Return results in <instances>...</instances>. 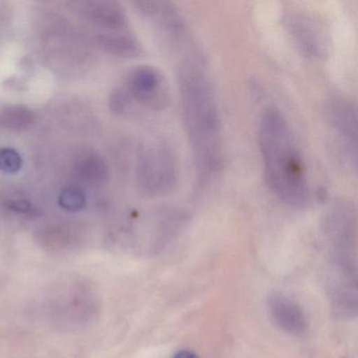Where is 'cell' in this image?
Segmentation results:
<instances>
[{
  "label": "cell",
  "mask_w": 358,
  "mask_h": 358,
  "mask_svg": "<svg viewBox=\"0 0 358 358\" xmlns=\"http://www.w3.org/2000/svg\"><path fill=\"white\" fill-rule=\"evenodd\" d=\"M96 43L104 52L117 57H138L143 53L141 43L129 30L98 34Z\"/></svg>",
  "instance_id": "12"
},
{
  "label": "cell",
  "mask_w": 358,
  "mask_h": 358,
  "mask_svg": "<svg viewBox=\"0 0 358 358\" xmlns=\"http://www.w3.org/2000/svg\"><path fill=\"white\" fill-rule=\"evenodd\" d=\"M5 206L8 210L29 219H36L41 215V211L26 199H11L6 201Z\"/></svg>",
  "instance_id": "17"
},
{
  "label": "cell",
  "mask_w": 358,
  "mask_h": 358,
  "mask_svg": "<svg viewBox=\"0 0 358 358\" xmlns=\"http://www.w3.org/2000/svg\"><path fill=\"white\" fill-rule=\"evenodd\" d=\"M327 117L335 135L343 144V150L355 164L357 152V113L355 106L345 98H332L327 104Z\"/></svg>",
  "instance_id": "8"
},
{
  "label": "cell",
  "mask_w": 358,
  "mask_h": 358,
  "mask_svg": "<svg viewBox=\"0 0 358 358\" xmlns=\"http://www.w3.org/2000/svg\"><path fill=\"white\" fill-rule=\"evenodd\" d=\"M268 312L278 328L291 335L305 334L307 316L301 306L282 292H272L267 299Z\"/></svg>",
  "instance_id": "10"
},
{
  "label": "cell",
  "mask_w": 358,
  "mask_h": 358,
  "mask_svg": "<svg viewBox=\"0 0 358 358\" xmlns=\"http://www.w3.org/2000/svg\"><path fill=\"white\" fill-rule=\"evenodd\" d=\"M259 148L264 178L270 192L295 208L310 201V184L305 161L284 115L268 108L259 121Z\"/></svg>",
  "instance_id": "2"
},
{
  "label": "cell",
  "mask_w": 358,
  "mask_h": 358,
  "mask_svg": "<svg viewBox=\"0 0 358 358\" xmlns=\"http://www.w3.org/2000/svg\"><path fill=\"white\" fill-rule=\"evenodd\" d=\"M58 204L60 208L69 213H78L83 210L87 204V198L85 192L80 188L66 187L60 192L58 198Z\"/></svg>",
  "instance_id": "15"
},
{
  "label": "cell",
  "mask_w": 358,
  "mask_h": 358,
  "mask_svg": "<svg viewBox=\"0 0 358 358\" xmlns=\"http://www.w3.org/2000/svg\"><path fill=\"white\" fill-rule=\"evenodd\" d=\"M36 116L30 108L11 104L0 108V127L10 131H27L34 125Z\"/></svg>",
  "instance_id": "14"
},
{
  "label": "cell",
  "mask_w": 358,
  "mask_h": 358,
  "mask_svg": "<svg viewBox=\"0 0 358 358\" xmlns=\"http://www.w3.org/2000/svg\"><path fill=\"white\" fill-rule=\"evenodd\" d=\"M173 358H199V356L190 350H182V351L178 352Z\"/></svg>",
  "instance_id": "19"
},
{
  "label": "cell",
  "mask_w": 358,
  "mask_h": 358,
  "mask_svg": "<svg viewBox=\"0 0 358 358\" xmlns=\"http://www.w3.org/2000/svg\"><path fill=\"white\" fill-rule=\"evenodd\" d=\"M138 11L145 16L171 43H180L185 36V20L175 3L169 1H136Z\"/></svg>",
  "instance_id": "9"
},
{
  "label": "cell",
  "mask_w": 358,
  "mask_h": 358,
  "mask_svg": "<svg viewBox=\"0 0 358 358\" xmlns=\"http://www.w3.org/2000/svg\"><path fill=\"white\" fill-rule=\"evenodd\" d=\"M22 167V158L17 150L11 148H0V171L13 175Z\"/></svg>",
  "instance_id": "16"
},
{
  "label": "cell",
  "mask_w": 358,
  "mask_h": 358,
  "mask_svg": "<svg viewBox=\"0 0 358 358\" xmlns=\"http://www.w3.org/2000/svg\"><path fill=\"white\" fill-rule=\"evenodd\" d=\"M322 234L329 248L330 268L356 269V217L351 205L335 202L322 219Z\"/></svg>",
  "instance_id": "4"
},
{
  "label": "cell",
  "mask_w": 358,
  "mask_h": 358,
  "mask_svg": "<svg viewBox=\"0 0 358 358\" xmlns=\"http://www.w3.org/2000/svg\"><path fill=\"white\" fill-rule=\"evenodd\" d=\"M77 10L87 20L108 29V32L129 30V20L122 6L108 0L75 3Z\"/></svg>",
  "instance_id": "11"
},
{
  "label": "cell",
  "mask_w": 358,
  "mask_h": 358,
  "mask_svg": "<svg viewBox=\"0 0 358 358\" xmlns=\"http://www.w3.org/2000/svg\"><path fill=\"white\" fill-rule=\"evenodd\" d=\"M131 102L124 87H117L110 97V108L114 114L123 115L131 108Z\"/></svg>",
  "instance_id": "18"
},
{
  "label": "cell",
  "mask_w": 358,
  "mask_h": 358,
  "mask_svg": "<svg viewBox=\"0 0 358 358\" xmlns=\"http://www.w3.org/2000/svg\"><path fill=\"white\" fill-rule=\"evenodd\" d=\"M180 177V163L171 142L152 138L142 144L137 157L136 181L142 194L152 198L171 194Z\"/></svg>",
  "instance_id": "3"
},
{
  "label": "cell",
  "mask_w": 358,
  "mask_h": 358,
  "mask_svg": "<svg viewBox=\"0 0 358 358\" xmlns=\"http://www.w3.org/2000/svg\"><path fill=\"white\" fill-rule=\"evenodd\" d=\"M125 91L131 101L159 110L169 101V87L162 73L152 66H139L129 72Z\"/></svg>",
  "instance_id": "7"
},
{
  "label": "cell",
  "mask_w": 358,
  "mask_h": 358,
  "mask_svg": "<svg viewBox=\"0 0 358 358\" xmlns=\"http://www.w3.org/2000/svg\"><path fill=\"white\" fill-rule=\"evenodd\" d=\"M282 24L301 53L311 58L326 57L331 37L320 18L301 10H289L284 14Z\"/></svg>",
  "instance_id": "6"
},
{
  "label": "cell",
  "mask_w": 358,
  "mask_h": 358,
  "mask_svg": "<svg viewBox=\"0 0 358 358\" xmlns=\"http://www.w3.org/2000/svg\"><path fill=\"white\" fill-rule=\"evenodd\" d=\"M182 117L201 179L210 180L223 166V129L215 87L203 62L185 60L178 75Z\"/></svg>",
  "instance_id": "1"
},
{
  "label": "cell",
  "mask_w": 358,
  "mask_h": 358,
  "mask_svg": "<svg viewBox=\"0 0 358 358\" xmlns=\"http://www.w3.org/2000/svg\"><path fill=\"white\" fill-rule=\"evenodd\" d=\"M75 171L79 179L90 184H101L110 176L108 163L96 152H83L75 162Z\"/></svg>",
  "instance_id": "13"
},
{
  "label": "cell",
  "mask_w": 358,
  "mask_h": 358,
  "mask_svg": "<svg viewBox=\"0 0 358 358\" xmlns=\"http://www.w3.org/2000/svg\"><path fill=\"white\" fill-rule=\"evenodd\" d=\"M48 314L54 324L64 328H78L97 315L98 301L93 289L80 280L58 286L48 297Z\"/></svg>",
  "instance_id": "5"
}]
</instances>
